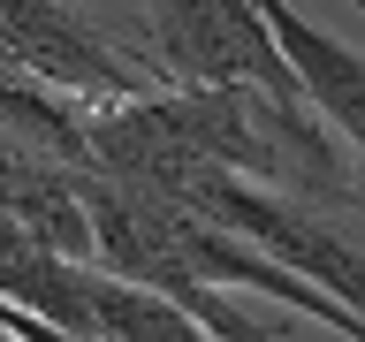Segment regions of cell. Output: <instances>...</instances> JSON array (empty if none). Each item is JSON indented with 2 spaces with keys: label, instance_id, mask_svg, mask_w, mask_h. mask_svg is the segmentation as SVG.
Masks as SVG:
<instances>
[{
  "label": "cell",
  "instance_id": "1",
  "mask_svg": "<svg viewBox=\"0 0 365 342\" xmlns=\"http://www.w3.org/2000/svg\"><path fill=\"white\" fill-rule=\"evenodd\" d=\"M145 61L160 68V84H251L304 99V76L259 0H145Z\"/></svg>",
  "mask_w": 365,
  "mask_h": 342
},
{
  "label": "cell",
  "instance_id": "2",
  "mask_svg": "<svg viewBox=\"0 0 365 342\" xmlns=\"http://www.w3.org/2000/svg\"><path fill=\"white\" fill-rule=\"evenodd\" d=\"M0 53L16 68H31L38 84H53L61 99H145L160 91V68L130 46H114V31L68 8V0H0Z\"/></svg>",
  "mask_w": 365,
  "mask_h": 342
},
{
  "label": "cell",
  "instance_id": "3",
  "mask_svg": "<svg viewBox=\"0 0 365 342\" xmlns=\"http://www.w3.org/2000/svg\"><path fill=\"white\" fill-rule=\"evenodd\" d=\"M84 296H91V335L99 342H190L205 335V319L190 304H175L168 289L137 281V274H114L99 259H84Z\"/></svg>",
  "mask_w": 365,
  "mask_h": 342
},
{
  "label": "cell",
  "instance_id": "4",
  "mask_svg": "<svg viewBox=\"0 0 365 342\" xmlns=\"http://www.w3.org/2000/svg\"><path fill=\"white\" fill-rule=\"evenodd\" d=\"M0 335H16V342H46V335H61L53 319H38L31 304H16V296L0 289Z\"/></svg>",
  "mask_w": 365,
  "mask_h": 342
}]
</instances>
